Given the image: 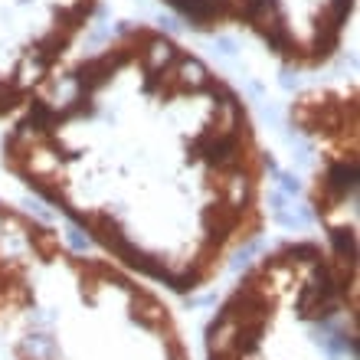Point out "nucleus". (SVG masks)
<instances>
[{"label":"nucleus","instance_id":"f257e3e1","mask_svg":"<svg viewBox=\"0 0 360 360\" xmlns=\"http://www.w3.org/2000/svg\"><path fill=\"white\" fill-rule=\"evenodd\" d=\"M4 167L115 266L180 295L217 282L266 226L269 158L246 102L144 23L13 115Z\"/></svg>","mask_w":360,"mask_h":360},{"label":"nucleus","instance_id":"f03ea898","mask_svg":"<svg viewBox=\"0 0 360 360\" xmlns=\"http://www.w3.org/2000/svg\"><path fill=\"white\" fill-rule=\"evenodd\" d=\"M0 338L17 360H190L171 308L108 256L0 200Z\"/></svg>","mask_w":360,"mask_h":360},{"label":"nucleus","instance_id":"7ed1b4c3","mask_svg":"<svg viewBox=\"0 0 360 360\" xmlns=\"http://www.w3.org/2000/svg\"><path fill=\"white\" fill-rule=\"evenodd\" d=\"M207 360H357V292L321 243H282L217 308Z\"/></svg>","mask_w":360,"mask_h":360},{"label":"nucleus","instance_id":"20e7f679","mask_svg":"<svg viewBox=\"0 0 360 360\" xmlns=\"http://www.w3.org/2000/svg\"><path fill=\"white\" fill-rule=\"evenodd\" d=\"M292 124L314 148L311 207L324 229V252L341 282L357 292V86L311 89L295 98Z\"/></svg>","mask_w":360,"mask_h":360}]
</instances>
